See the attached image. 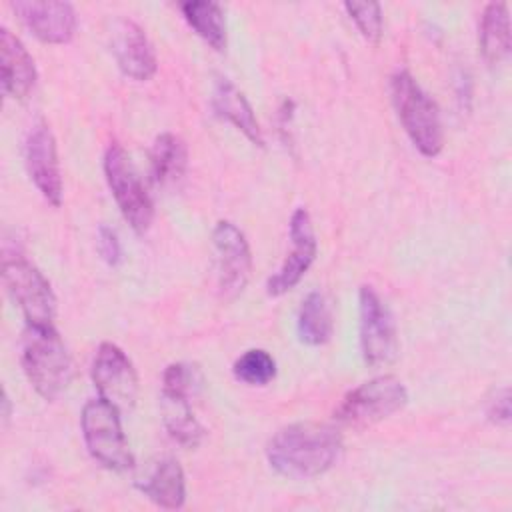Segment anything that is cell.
I'll list each match as a JSON object with an SVG mask.
<instances>
[{
	"label": "cell",
	"instance_id": "9",
	"mask_svg": "<svg viewBox=\"0 0 512 512\" xmlns=\"http://www.w3.org/2000/svg\"><path fill=\"white\" fill-rule=\"evenodd\" d=\"M360 350L368 366H388L398 354V334L390 308L372 286L358 292Z\"/></svg>",
	"mask_w": 512,
	"mask_h": 512
},
{
	"label": "cell",
	"instance_id": "1",
	"mask_svg": "<svg viewBox=\"0 0 512 512\" xmlns=\"http://www.w3.org/2000/svg\"><path fill=\"white\" fill-rule=\"evenodd\" d=\"M342 450L336 428L314 422H298L280 428L266 448L272 470L290 480H308L334 466Z\"/></svg>",
	"mask_w": 512,
	"mask_h": 512
},
{
	"label": "cell",
	"instance_id": "8",
	"mask_svg": "<svg viewBox=\"0 0 512 512\" xmlns=\"http://www.w3.org/2000/svg\"><path fill=\"white\" fill-rule=\"evenodd\" d=\"M104 176L124 220L144 234L152 224L154 204L128 152L118 142H112L104 154Z\"/></svg>",
	"mask_w": 512,
	"mask_h": 512
},
{
	"label": "cell",
	"instance_id": "20",
	"mask_svg": "<svg viewBox=\"0 0 512 512\" xmlns=\"http://www.w3.org/2000/svg\"><path fill=\"white\" fill-rule=\"evenodd\" d=\"M188 168V148L184 140L172 132L156 136L150 148V172L158 186L178 184Z\"/></svg>",
	"mask_w": 512,
	"mask_h": 512
},
{
	"label": "cell",
	"instance_id": "19",
	"mask_svg": "<svg viewBox=\"0 0 512 512\" xmlns=\"http://www.w3.org/2000/svg\"><path fill=\"white\" fill-rule=\"evenodd\" d=\"M478 46L482 58L490 66H496L508 58L512 48V36L506 2H490L484 6L478 28Z\"/></svg>",
	"mask_w": 512,
	"mask_h": 512
},
{
	"label": "cell",
	"instance_id": "25",
	"mask_svg": "<svg viewBox=\"0 0 512 512\" xmlns=\"http://www.w3.org/2000/svg\"><path fill=\"white\" fill-rule=\"evenodd\" d=\"M98 252L106 264L118 266L122 262V248L116 232L108 226L98 228Z\"/></svg>",
	"mask_w": 512,
	"mask_h": 512
},
{
	"label": "cell",
	"instance_id": "10",
	"mask_svg": "<svg viewBox=\"0 0 512 512\" xmlns=\"http://www.w3.org/2000/svg\"><path fill=\"white\" fill-rule=\"evenodd\" d=\"M92 382L98 398L116 406L120 412L132 410L138 396V376L126 352L112 344L102 342L92 362Z\"/></svg>",
	"mask_w": 512,
	"mask_h": 512
},
{
	"label": "cell",
	"instance_id": "4",
	"mask_svg": "<svg viewBox=\"0 0 512 512\" xmlns=\"http://www.w3.org/2000/svg\"><path fill=\"white\" fill-rule=\"evenodd\" d=\"M80 428L90 456L112 472L134 468V456L122 430L120 410L102 398L88 400L80 414Z\"/></svg>",
	"mask_w": 512,
	"mask_h": 512
},
{
	"label": "cell",
	"instance_id": "7",
	"mask_svg": "<svg viewBox=\"0 0 512 512\" xmlns=\"http://www.w3.org/2000/svg\"><path fill=\"white\" fill-rule=\"evenodd\" d=\"M2 280L12 302L22 310L26 324L54 326L56 296L46 276L26 256L4 252Z\"/></svg>",
	"mask_w": 512,
	"mask_h": 512
},
{
	"label": "cell",
	"instance_id": "26",
	"mask_svg": "<svg viewBox=\"0 0 512 512\" xmlns=\"http://www.w3.org/2000/svg\"><path fill=\"white\" fill-rule=\"evenodd\" d=\"M486 416L490 422L498 426H508L510 424V392L508 388H502L488 404Z\"/></svg>",
	"mask_w": 512,
	"mask_h": 512
},
{
	"label": "cell",
	"instance_id": "27",
	"mask_svg": "<svg viewBox=\"0 0 512 512\" xmlns=\"http://www.w3.org/2000/svg\"><path fill=\"white\" fill-rule=\"evenodd\" d=\"M2 418H4V420L10 418V400H8L6 390H4V394H2Z\"/></svg>",
	"mask_w": 512,
	"mask_h": 512
},
{
	"label": "cell",
	"instance_id": "3",
	"mask_svg": "<svg viewBox=\"0 0 512 512\" xmlns=\"http://www.w3.org/2000/svg\"><path fill=\"white\" fill-rule=\"evenodd\" d=\"M390 96L398 120L416 150L426 158L438 156L444 148V130L436 102L408 70H398L390 78Z\"/></svg>",
	"mask_w": 512,
	"mask_h": 512
},
{
	"label": "cell",
	"instance_id": "12",
	"mask_svg": "<svg viewBox=\"0 0 512 512\" xmlns=\"http://www.w3.org/2000/svg\"><path fill=\"white\" fill-rule=\"evenodd\" d=\"M24 162L30 180L48 204L58 208L62 204V172L58 162L56 138L44 120H38L24 140Z\"/></svg>",
	"mask_w": 512,
	"mask_h": 512
},
{
	"label": "cell",
	"instance_id": "5",
	"mask_svg": "<svg viewBox=\"0 0 512 512\" xmlns=\"http://www.w3.org/2000/svg\"><path fill=\"white\" fill-rule=\"evenodd\" d=\"M198 382V370L186 362L168 364L162 374V420L168 434L184 448H196L204 438V428L190 406Z\"/></svg>",
	"mask_w": 512,
	"mask_h": 512
},
{
	"label": "cell",
	"instance_id": "11",
	"mask_svg": "<svg viewBox=\"0 0 512 512\" xmlns=\"http://www.w3.org/2000/svg\"><path fill=\"white\" fill-rule=\"evenodd\" d=\"M216 252L218 290L222 298H236L248 284L252 272V252L242 230L230 220H220L212 230Z\"/></svg>",
	"mask_w": 512,
	"mask_h": 512
},
{
	"label": "cell",
	"instance_id": "23",
	"mask_svg": "<svg viewBox=\"0 0 512 512\" xmlns=\"http://www.w3.org/2000/svg\"><path fill=\"white\" fill-rule=\"evenodd\" d=\"M238 382L248 386H266L276 376V360L262 348H250L232 366Z\"/></svg>",
	"mask_w": 512,
	"mask_h": 512
},
{
	"label": "cell",
	"instance_id": "2",
	"mask_svg": "<svg viewBox=\"0 0 512 512\" xmlns=\"http://www.w3.org/2000/svg\"><path fill=\"white\" fill-rule=\"evenodd\" d=\"M20 362L32 388L48 402L60 398L74 376L68 348L54 326L26 324Z\"/></svg>",
	"mask_w": 512,
	"mask_h": 512
},
{
	"label": "cell",
	"instance_id": "15",
	"mask_svg": "<svg viewBox=\"0 0 512 512\" xmlns=\"http://www.w3.org/2000/svg\"><path fill=\"white\" fill-rule=\"evenodd\" d=\"M10 8L24 26L46 44H68L76 34L78 18L70 2L16 0L10 2Z\"/></svg>",
	"mask_w": 512,
	"mask_h": 512
},
{
	"label": "cell",
	"instance_id": "17",
	"mask_svg": "<svg viewBox=\"0 0 512 512\" xmlns=\"http://www.w3.org/2000/svg\"><path fill=\"white\" fill-rule=\"evenodd\" d=\"M212 108L220 118L234 124L252 144L264 146L262 128L256 120V114H254L250 102L240 92V88H236L234 82L228 80L226 76H218L214 80Z\"/></svg>",
	"mask_w": 512,
	"mask_h": 512
},
{
	"label": "cell",
	"instance_id": "14",
	"mask_svg": "<svg viewBox=\"0 0 512 512\" xmlns=\"http://www.w3.org/2000/svg\"><path fill=\"white\" fill-rule=\"evenodd\" d=\"M110 46L120 72L136 82L150 80L158 70V58L144 28L130 18H116L110 30Z\"/></svg>",
	"mask_w": 512,
	"mask_h": 512
},
{
	"label": "cell",
	"instance_id": "24",
	"mask_svg": "<svg viewBox=\"0 0 512 512\" xmlns=\"http://www.w3.org/2000/svg\"><path fill=\"white\" fill-rule=\"evenodd\" d=\"M344 10L352 18L364 40H368L370 44L380 42L384 20L378 2H344Z\"/></svg>",
	"mask_w": 512,
	"mask_h": 512
},
{
	"label": "cell",
	"instance_id": "18",
	"mask_svg": "<svg viewBox=\"0 0 512 512\" xmlns=\"http://www.w3.org/2000/svg\"><path fill=\"white\" fill-rule=\"evenodd\" d=\"M136 486L148 500L166 510H178L186 502L184 470L174 458H162Z\"/></svg>",
	"mask_w": 512,
	"mask_h": 512
},
{
	"label": "cell",
	"instance_id": "21",
	"mask_svg": "<svg viewBox=\"0 0 512 512\" xmlns=\"http://www.w3.org/2000/svg\"><path fill=\"white\" fill-rule=\"evenodd\" d=\"M184 20L190 28L216 52H222L228 42L224 10L212 0H188L180 4Z\"/></svg>",
	"mask_w": 512,
	"mask_h": 512
},
{
	"label": "cell",
	"instance_id": "13",
	"mask_svg": "<svg viewBox=\"0 0 512 512\" xmlns=\"http://www.w3.org/2000/svg\"><path fill=\"white\" fill-rule=\"evenodd\" d=\"M290 242L292 250L286 254L282 266L266 282V292L270 296H282L292 290L316 260L318 242L314 236L312 218L306 208H296L290 216Z\"/></svg>",
	"mask_w": 512,
	"mask_h": 512
},
{
	"label": "cell",
	"instance_id": "6",
	"mask_svg": "<svg viewBox=\"0 0 512 512\" xmlns=\"http://www.w3.org/2000/svg\"><path fill=\"white\" fill-rule=\"evenodd\" d=\"M406 404L408 390L404 382L392 374H384L352 388L334 410V420L342 426L366 428L390 418Z\"/></svg>",
	"mask_w": 512,
	"mask_h": 512
},
{
	"label": "cell",
	"instance_id": "22",
	"mask_svg": "<svg viewBox=\"0 0 512 512\" xmlns=\"http://www.w3.org/2000/svg\"><path fill=\"white\" fill-rule=\"evenodd\" d=\"M298 338L308 346H322L332 338L334 322L330 306L322 292L314 290L306 294L298 310Z\"/></svg>",
	"mask_w": 512,
	"mask_h": 512
},
{
	"label": "cell",
	"instance_id": "16",
	"mask_svg": "<svg viewBox=\"0 0 512 512\" xmlns=\"http://www.w3.org/2000/svg\"><path fill=\"white\" fill-rule=\"evenodd\" d=\"M0 68L2 90L14 100H24L38 78L32 54L8 28H0Z\"/></svg>",
	"mask_w": 512,
	"mask_h": 512
}]
</instances>
